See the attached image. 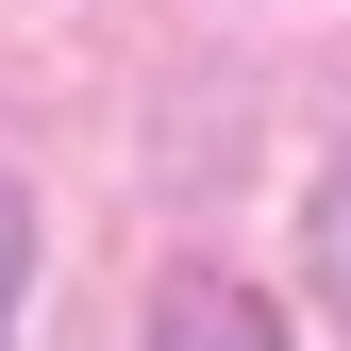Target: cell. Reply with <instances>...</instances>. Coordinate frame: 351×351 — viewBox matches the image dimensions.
I'll return each instance as SVG.
<instances>
[{"mask_svg": "<svg viewBox=\"0 0 351 351\" xmlns=\"http://www.w3.org/2000/svg\"><path fill=\"white\" fill-rule=\"evenodd\" d=\"M151 351H285V318H268L234 268H184V285L151 301Z\"/></svg>", "mask_w": 351, "mask_h": 351, "instance_id": "1", "label": "cell"}, {"mask_svg": "<svg viewBox=\"0 0 351 351\" xmlns=\"http://www.w3.org/2000/svg\"><path fill=\"white\" fill-rule=\"evenodd\" d=\"M17 301H34V184L0 167V351H17Z\"/></svg>", "mask_w": 351, "mask_h": 351, "instance_id": "2", "label": "cell"}, {"mask_svg": "<svg viewBox=\"0 0 351 351\" xmlns=\"http://www.w3.org/2000/svg\"><path fill=\"white\" fill-rule=\"evenodd\" d=\"M318 251H335V285H351V167H335V201H318Z\"/></svg>", "mask_w": 351, "mask_h": 351, "instance_id": "3", "label": "cell"}]
</instances>
